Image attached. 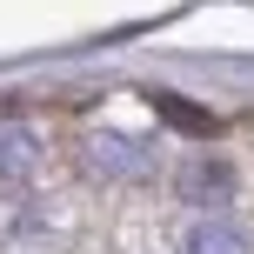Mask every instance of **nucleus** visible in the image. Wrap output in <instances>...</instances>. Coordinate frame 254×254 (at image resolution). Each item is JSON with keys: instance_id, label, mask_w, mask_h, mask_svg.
<instances>
[{"instance_id": "nucleus-1", "label": "nucleus", "mask_w": 254, "mask_h": 254, "mask_svg": "<svg viewBox=\"0 0 254 254\" xmlns=\"http://www.w3.org/2000/svg\"><path fill=\"white\" fill-rule=\"evenodd\" d=\"M181 188H188V201H201V207H221V201L234 194V174H228L221 161H194L188 174H181Z\"/></svg>"}, {"instance_id": "nucleus-2", "label": "nucleus", "mask_w": 254, "mask_h": 254, "mask_svg": "<svg viewBox=\"0 0 254 254\" xmlns=\"http://www.w3.org/2000/svg\"><path fill=\"white\" fill-rule=\"evenodd\" d=\"M188 254H241V234H234V228H214V221H201V228L188 234Z\"/></svg>"}]
</instances>
